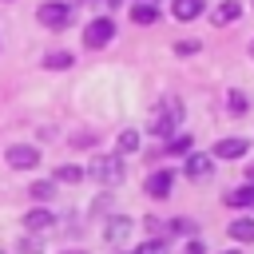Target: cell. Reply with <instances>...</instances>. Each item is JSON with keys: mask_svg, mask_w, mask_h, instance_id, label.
<instances>
[{"mask_svg": "<svg viewBox=\"0 0 254 254\" xmlns=\"http://www.w3.org/2000/svg\"><path fill=\"white\" fill-rule=\"evenodd\" d=\"M179 123H183V103H179V99H163V103L155 107V115H151V135L171 139Z\"/></svg>", "mask_w": 254, "mask_h": 254, "instance_id": "cell-1", "label": "cell"}, {"mask_svg": "<svg viewBox=\"0 0 254 254\" xmlns=\"http://www.w3.org/2000/svg\"><path fill=\"white\" fill-rule=\"evenodd\" d=\"M87 175H91L95 183H103V187H115V183H123V159H119V155H99Z\"/></svg>", "mask_w": 254, "mask_h": 254, "instance_id": "cell-2", "label": "cell"}, {"mask_svg": "<svg viewBox=\"0 0 254 254\" xmlns=\"http://www.w3.org/2000/svg\"><path fill=\"white\" fill-rule=\"evenodd\" d=\"M115 40V24H111V16H95L87 28H83V44L87 48H107Z\"/></svg>", "mask_w": 254, "mask_h": 254, "instance_id": "cell-3", "label": "cell"}, {"mask_svg": "<svg viewBox=\"0 0 254 254\" xmlns=\"http://www.w3.org/2000/svg\"><path fill=\"white\" fill-rule=\"evenodd\" d=\"M36 16H40V24L52 28V32H64V28L71 24V8H67V4H56V0H52V4H40Z\"/></svg>", "mask_w": 254, "mask_h": 254, "instance_id": "cell-4", "label": "cell"}, {"mask_svg": "<svg viewBox=\"0 0 254 254\" xmlns=\"http://www.w3.org/2000/svg\"><path fill=\"white\" fill-rule=\"evenodd\" d=\"M36 163H40V151H36V147H28V143L8 147V167H16V171H32Z\"/></svg>", "mask_w": 254, "mask_h": 254, "instance_id": "cell-5", "label": "cell"}, {"mask_svg": "<svg viewBox=\"0 0 254 254\" xmlns=\"http://www.w3.org/2000/svg\"><path fill=\"white\" fill-rule=\"evenodd\" d=\"M210 171H214V159L210 155H202V151H190L187 155V179L202 183V179H210Z\"/></svg>", "mask_w": 254, "mask_h": 254, "instance_id": "cell-6", "label": "cell"}, {"mask_svg": "<svg viewBox=\"0 0 254 254\" xmlns=\"http://www.w3.org/2000/svg\"><path fill=\"white\" fill-rule=\"evenodd\" d=\"M131 218L127 214H115V218H107V226H103V238L111 242V246H119V242H127V234H131Z\"/></svg>", "mask_w": 254, "mask_h": 254, "instance_id": "cell-7", "label": "cell"}, {"mask_svg": "<svg viewBox=\"0 0 254 254\" xmlns=\"http://www.w3.org/2000/svg\"><path fill=\"white\" fill-rule=\"evenodd\" d=\"M246 151H250V143H246V139H218L210 159H242Z\"/></svg>", "mask_w": 254, "mask_h": 254, "instance_id": "cell-8", "label": "cell"}, {"mask_svg": "<svg viewBox=\"0 0 254 254\" xmlns=\"http://www.w3.org/2000/svg\"><path fill=\"white\" fill-rule=\"evenodd\" d=\"M171 187H175V175H171V171H155V175L147 179V194H151V198H167Z\"/></svg>", "mask_w": 254, "mask_h": 254, "instance_id": "cell-9", "label": "cell"}, {"mask_svg": "<svg viewBox=\"0 0 254 254\" xmlns=\"http://www.w3.org/2000/svg\"><path fill=\"white\" fill-rule=\"evenodd\" d=\"M56 218H52V210H44V206H36V210H28L24 214V226L32 230V234H40V230H48Z\"/></svg>", "mask_w": 254, "mask_h": 254, "instance_id": "cell-10", "label": "cell"}, {"mask_svg": "<svg viewBox=\"0 0 254 254\" xmlns=\"http://www.w3.org/2000/svg\"><path fill=\"white\" fill-rule=\"evenodd\" d=\"M238 16H242V4H238V0H222V4L214 8V24H218V28H222V24H234Z\"/></svg>", "mask_w": 254, "mask_h": 254, "instance_id": "cell-11", "label": "cell"}, {"mask_svg": "<svg viewBox=\"0 0 254 254\" xmlns=\"http://www.w3.org/2000/svg\"><path fill=\"white\" fill-rule=\"evenodd\" d=\"M171 12H175V20H194L198 12H202V0H171Z\"/></svg>", "mask_w": 254, "mask_h": 254, "instance_id": "cell-12", "label": "cell"}, {"mask_svg": "<svg viewBox=\"0 0 254 254\" xmlns=\"http://www.w3.org/2000/svg\"><path fill=\"white\" fill-rule=\"evenodd\" d=\"M230 238L234 242H254V218H234L230 222Z\"/></svg>", "mask_w": 254, "mask_h": 254, "instance_id": "cell-13", "label": "cell"}, {"mask_svg": "<svg viewBox=\"0 0 254 254\" xmlns=\"http://www.w3.org/2000/svg\"><path fill=\"white\" fill-rule=\"evenodd\" d=\"M226 206H254V187H234V190H226Z\"/></svg>", "mask_w": 254, "mask_h": 254, "instance_id": "cell-14", "label": "cell"}, {"mask_svg": "<svg viewBox=\"0 0 254 254\" xmlns=\"http://www.w3.org/2000/svg\"><path fill=\"white\" fill-rule=\"evenodd\" d=\"M131 20H135V24H155V20H159V8H155V4H143V0H139V4L131 8Z\"/></svg>", "mask_w": 254, "mask_h": 254, "instance_id": "cell-15", "label": "cell"}, {"mask_svg": "<svg viewBox=\"0 0 254 254\" xmlns=\"http://www.w3.org/2000/svg\"><path fill=\"white\" fill-rule=\"evenodd\" d=\"M28 194H32L36 202H48V198L56 194V183H52V179H40V183H32V187H28Z\"/></svg>", "mask_w": 254, "mask_h": 254, "instance_id": "cell-16", "label": "cell"}, {"mask_svg": "<svg viewBox=\"0 0 254 254\" xmlns=\"http://www.w3.org/2000/svg\"><path fill=\"white\" fill-rule=\"evenodd\" d=\"M44 67H52V71L71 67V56H67V52H48V56H44Z\"/></svg>", "mask_w": 254, "mask_h": 254, "instance_id": "cell-17", "label": "cell"}, {"mask_svg": "<svg viewBox=\"0 0 254 254\" xmlns=\"http://www.w3.org/2000/svg\"><path fill=\"white\" fill-rule=\"evenodd\" d=\"M226 107H230V115H246V107H250V103H246V95H242V91H230V95H226Z\"/></svg>", "mask_w": 254, "mask_h": 254, "instance_id": "cell-18", "label": "cell"}, {"mask_svg": "<svg viewBox=\"0 0 254 254\" xmlns=\"http://www.w3.org/2000/svg\"><path fill=\"white\" fill-rule=\"evenodd\" d=\"M167 151H171V155H190V139H187V135H171V139H167Z\"/></svg>", "mask_w": 254, "mask_h": 254, "instance_id": "cell-19", "label": "cell"}, {"mask_svg": "<svg viewBox=\"0 0 254 254\" xmlns=\"http://www.w3.org/2000/svg\"><path fill=\"white\" fill-rule=\"evenodd\" d=\"M119 151H123V155L139 151V131H123V135H119Z\"/></svg>", "mask_w": 254, "mask_h": 254, "instance_id": "cell-20", "label": "cell"}, {"mask_svg": "<svg viewBox=\"0 0 254 254\" xmlns=\"http://www.w3.org/2000/svg\"><path fill=\"white\" fill-rule=\"evenodd\" d=\"M56 179H60V183H79V179H83V171L67 163V167H60V171H56Z\"/></svg>", "mask_w": 254, "mask_h": 254, "instance_id": "cell-21", "label": "cell"}, {"mask_svg": "<svg viewBox=\"0 0 254 254\" xmlns=\"http://www.w3.org/2000/svg\"><path fill=\"white\" fill-rule=\"evenodd\" d=\"M135 254H167V242H163V238H151V242H143Z\"/></svg>", "mask_w": 254, "mask_h": 254, "instance_id": "cell-22", "label": "cell"}, {"mask_svg": "<svg viewBox=\"0 0 254 254\" xmlns=\"http://www.w3.org/2000/svg\"><path fill=\"white\" fill-rule=\"evenodd\" d=\"M171 230L175 234H194V222L190 218H171Z\"/></svg>", "mask_w": 254, "mask_h": 254, "instance_id": "cell-23", "label": "cell"}, {"mask_svg": "<svg viewBox=\"0 0 254 254\" xmlns=\"http://www.w3.org/2000/svg\"><path fill=\"white\" fill-rule=\"evenodd\" d=\"M175 52H179V56H194V52H198V44H194V40H179V44H175Z\"/></svg>", "mask_w": 254, "mask_h": 254, "instance_id": "cell-24", "label": "cell"}, {"mask_svg": "<svg viewBox=\"0 0 254 254\" xmlns=\"http://www.w3.org/2000/svg\"><path fill=\"white\" fill-rule=\"evenodd\" d=\"M183 254H206V250H202V242H198V238H190V242L183 246Z\"/></svg>", "mask_w": 254, "mask_h": 254, "instance_id": "cell-25", "label": "cell"}, {"mask_svg": "<svg viewBox=\"0 0 254 254\" xmlns=\"http://www.w3.org/2000/svg\"><path fill=\"white\" fill-rule=\"evenodd\" d=\"M20 250H24V254H40V242H36V238H24V246H20Z\"/></svg>", "mask_w": 254, "mask_h": 254, "instance_id": "cell-26", "label": "cell"}, {"mask_svg": "<svg viewBox=\"0 0 254 254\" xmlns=\"http://www.w3.org/2000/svg\"><path fill=\"white\" fill-rule=\"evenodd\" d=\"M64 254H83V250H64Z\"/></svg>", "mask_w": 254, "mask_h": 254, "instance_id": "cell-27", "label": "cell"}, {"mask_svg": "<svg viewBox=\"0 0 254 254\" xmlns=\"http://www.w3.org/2000/svg\"><path fill=\"white\" fill-rule=\"evenodd\" d=\"M250 56H254V40H250Z\"/></svg>", "mask_w": 254, "mask_h": 254, "instance_id": "cell-28", "label": "cell"}, {"mask_svg": "<svg viewBox=\"0 0 254 254\" xmlns=\"http://www.w3.org/2000/svg\"><path fill=\"white\" fill-rule=\"evenodd\" d=\"M222 254H238V250H222Z\"/></svg>", "mask_w": 254, "mask_h": 254, "instance_id": "cell-29", "label": "cell"}, {"mask_svg": "<svg viewBox=\"0 0 254 254\" xmlns=\"http://www.w3.org/2000/svg\"><path fill=\"white\" fill-rule=\"evenodd\" d=\"M127 254H135V250H127Z\"/></svg>", "mask_w": 254, "mask_h": 254, "instance_id": "cell-30", "label": "cell"}]
</instances>
